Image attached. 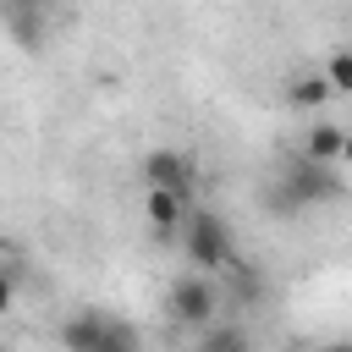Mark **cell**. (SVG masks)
Segmentation results:
<instances>
[{
	"instance_id": "obj_4",
	"label": "cell",
	"mask_w": 352,
	"mask_h": 352,
	"mask_svg": "<svg viewBox=\"0 0 352 352\" xmlns=\"http://www.w3.org/2000/svg\"><path fill=\"white\" fill-rule=\"evenodd\" d=\"M165 308H170L176 324H209L214 308H220V297H214V286H209L204 275H182V280L165 292Z\"/></svg>"
},
{
	"instance_id": "obj_2",
	"label": "cell",
	"mask_w": 352,
	"mask_h": 352,
	"mask_svg": "<svg viewBox=\"0 0 352 352\" xmlns=\"http://www.w3.org/2000/svg\"><path fill=\"white\" fill-rule=\"evenodd\" d=\"M341 192V182L324 170V165H314V160H297L280 182H275V192H270V204L280 209V214H302V209H314V204H330Z\"/></svg>"
},
{
	"instance_id": "obj_6",
	"label": "cell",
	"mask_w": 352,
	"mask_h": 352,
	"mask_svg": "<svg viewBox=\"0 0 352 352\" xmlns=\"http://www.w3.org/2000/svg\"><path fill=\"white\" fill-rule=\"evenodd\" d=\"M182 220H187V198L182 192H148V226L160 236H170Z\"/></svg>"
},
{
	"instance_id": "obj_13",
	"label": "cell",
	"mask_w": 352,
	"mask_h": 352,
	"mask_svg": "<svg viewBox=\"0 0 352 352\" xmlns=\"http://www.w3.org/2000/svg\"><path fill=\"white\" fill-rule=\"evenodd\" d=\"M324 352H352V341H330V346H324Z\"/></svg>"
},
{
	"instance_id": "obj_11",
	"label": "cell",
	"mask_w": 352,
	"mask_h": 352,
	"mask_svg": "<svg viewBox=\"0 0 352 352\" xmlns=\"http://www.w3.org/2000/svg\"><path fill=\"white\" fill-rule=\"evenodd\" d=\"M6 22L16 28V38H22V44H33V38L44 33V16H38V11H22V6H6Z\"/></svg>"
},
{
	"instance_id": "obj_1",
	"label": "cell",
	"mask_w": 352,
	"mask_h": 352,
	"mask_svg": "<svg viewBox=\"0 0 352 352\" xmlns=\"http://www.w3.org/2000/svg\"><path fill=\"white\" fill-rule=\"evenodd\" d=\"M60 346L66 352H138V330L104 308H77L60 324Z\"/></svg>"
},
{
	"instance_id": "obj_7",
	"label": "cell",
	"mask_w": 352,
	"mask_h": 352,
	"mask_svg": "<svg viewBox=\"0 0 352 352\" xmlns=\"http://www.w3.org/2000/svg\"><path fill=\"white\" fill-rule=\"evenodd\" d=\"M341 143H346V132H341V126H330V121H319V126L308 132V148H302V160L324 165V160H336V154H341Z\"/></svg>"
},
{
	"instance_id": "obj_3",
	"label": "cell",
	"mask_w": 352,
	"mask_h": 352,
	"mask_svg": "<svg viewBox=\"0 0 352 352\" xmlns=\"http://www.w3.org/2000/svg\"><path fill=\"white\" fill-rule=\"evenodd\" d=\"M187 258L198 270H231L236 264V242L231 226L220 214H187Z\"/></svg>"
},
{
	"instance_id": "obj_10",
	"label": "cell",
	"mask_w": 352,
	"mask_h": 352,
	"mask_svg": "<svg viewBox=\"0 0 352 352\" xmlns=\"http://www.w3.org/2000/svg\"><path fill=\"white\" fill-rule=\"evenodd\" d=\"M324 82H330V94H352V50H336V55H330Z\"/></svg>"
},
{
	"instance_id": "obj_12",
	"label": "cell",
	"mask_w": 352,
	"mask_h": 352,
	"mask_svg": "<svg viewBox=\"0 0 352 352\" xmlns=\"http://www.w3.org/2000/svg\"><path fill=\"white\" fill-rule=\"evenodd\" d=\"M11 302H16V280L0 270V314H11Z\"/></svg>"
},
{
	"instance_id": "obj_14",
	"label": "cell",
	"mask_w": 352,
	"mask_h": 352,
	"mask_svg": "<svg viewBox=\"0 0 352 352\" xmlns=\"http://www.w3.org/2000/svg\"><path fill=\"white\" fill-rule=\"evenodd\" d=\"M341 160H346V165H352V132H346V143H341Z\"/></svg>"
},
{
	"instance_id": "obj_5",
	"label": "cell",
	"mask_w": 352,
	"mask_h": 352,
	"mask_svg": "<svg viewBox=\"0 0 352 352\" xmlns=\"http://www.w3.org/2000/svg\"><path fill=\"white\" fill-rule=\"evenodd\" d=\"M143 182H148V192H182V198H187V187H192V160L176 154V148H154V154L143 160Z\"/></svg>"
},
{
	"instance_id": "obj_9",
	"label": "cell",
	"mask_w": 352,
	"mask_h": 352,
	"mask_svg": "<svg viewBox=\"0 0 352 352\" xmlns=\"http://www.w3.org/2000/svg\"><path fill=\"white\" fill-rule=\"evenodd\" d=\"M324 99H330V82H324V77H297V82H292V104H297V110L324 104Z\"/></svg>"
},
{
	"instance_id": "obj_8",
	"label": "cell",
	"mask_w": 352,
	"mask_h": 352,
	"mask_svg": "<svg viewBox=\"0 0 352 352\" xmlns=\"http://www.w3.org/2000/svg\"><path fill=\"white\" fill-rule=\"evenodd\" d=\"M198 352H248V336L236 324H209V336L198 341Z\"/></svg>"
}]
</instances>
